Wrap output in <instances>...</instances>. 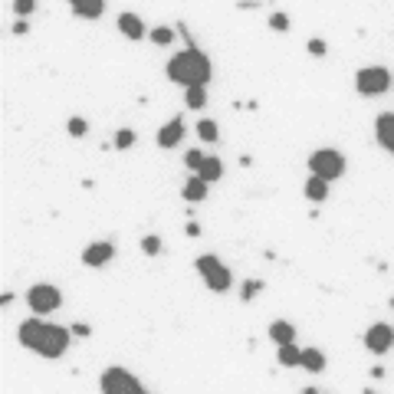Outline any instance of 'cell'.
Returning <instances> with one entry per match:
<instances>
[{"label":"cell","instance_id":"ba28073f","mask_svg":"<svg viewBox=\"0 0 394 394\" xmlns=\"http://www.w3.org/2000/svg\"><path fill=\"white\" fill-rule=\"evenodd\" d=\"M365 349L374 355H384L394 349V329L388 322H374L372 329L365 332Z\"/></svg>","mask_w":394,"mask_h":394},{"label":"cell","instance_id":"4fadbf2b","mask_svg":"<svg viewBox=\"0 0 394 394\" xmlns=\"http://www.w3.org/2000/svg\"><path fill=\"white\" fill-rule=\"evenodd\" d=\"M207 191H211V181H204L201 174H194V178H188L181 188V197L188 204H201L204 197H207Z\"/></svg>","mask_w":394,"mask_h":394},{"label":"cell","instance_id":"603a6c76","mask_svg":"<svg viewBox=\"0 0 394 394\" xmlns=\"http://www.w3.org/2000/svg\"><path fill=\"white\" fill-rule=\"evenodd\" d=\"M204 158H207V155H204L201 148H191V151H184V168L188 171H197L204 164Z\"/></svg>","mask_w":394,"mask_h":394},{"label":"cell","instance_id":"30bf717a","mask_svg":"<svg viewBox=\"0 0 394 394\" xmlns=\"http://www.w3.org/2000/svg\"><path fill=\"white\" fill-rule=\"evenodd\" d=\"M374 139L388 155H394V112H381L374 118Z\"/></svg>","mask_w":394,"mask_h":394},{"label":"cell","instance_id":"9c48e42d","mask_svg":"<svg viewBox=\"0 0 394 394\" xmlns=\"http://www.w3.org/2000/svg\"><path fill=\"white\" fill-rule=\"evenodd\" d=\"M112 256H115V246L108 244V240H96V244H89L83 250V267L102 269L106 263H112Z\"/></svg>","mask_w":394,"mask_h":394},{"label":"cell","instance_id":"484cf974","mask_svg":"<svg viewBox=\"0 0 394 394\" xmlns=\"http://www.w3.org/2000/svg\"><path fill=\"white\" fill-rule=\"evenodd\" d=\"M66 132H69L73 139H83L85 132H89V122H85V118H79V115H73V118H69V125H66Z\"/></svg>","mask_w":394,"mask_h":394},{"label":"cell","instance_id":"8992f818","mask_svg":"<svg viewBox=\"0 0 394 394\" xmlns=\"http://www.w3.org/2000/svg\"><path fill=\"white\" fill-rule=\"evenodd\" d=\"M99 388H102L106 394H141V391H145V384L128 372V368H118V365H112V368H106V372H102Z\"/></svg>","mask_w":394,"mask_h":394},{"label":"cell","instance_id":"3957f363","mask_svg":"<svg viewBox=\"0 0 394 394\" xmlns=\"http://www.w3.org/2000/svg\"><path fill=\"white\" fill-rule=\"evenodd\" d=\"M194 269H197V276L204 279V286L211 289V293H230V286H234V273H230V267L220 256L201 253L194 260Z\"/></svg>","mask_w":394,"mask_h":394},{"label":"cell","instance_id":"f1b7e54d","mask_svg":"<svg viewBox=\"0 0 394 394\" xmlns=\"http://www.w3.org/2000/svg\"><path fill=\"white\" fill-rule=\"evenodd\" d=\"M36 10V0H13V13L17 17H30Z\"/></svg>","mask_w":394,"mask_h":394},{"label":"cell","instance_id":"6da1fadb","mask_svg":"<svg viewBox=\"0 0 394 394\" xmlns=\"http://www.w3.org/2000/svg\"><path fill=\"white\" fill-rule=\"evenodd\" d=\"M17 339H20L23 349H30V352L43 355V358H63L66 349H69V339H73V329L46 322L43 316H36V319L20 322Z\"/></svg>","mask_w":394,"mask_h":394},{"label":"cell","instance_id":"9a60e30c","mask_svg":"<svg viewBox=\"0 0 394 394\" xmlns=\"http://www.w3.org/2000/svg\"><path fill=\"white\" fill-rule=\"evenodd\" d=\"M276 362L283 365V368H299V365H302V349H299L296 342L279 345V349H276Z\"/></svg>","mask_w":394,"mask_h":394},{"label":"cell","instance_id":"d4e9b609","mask_svg":"<svg viewBox=\"0 0 394 394\" xmlns=\"http://www.w3.org/2000/svg\"><path fill=\"white\" fill-rule=\"evenodd\" d=\"M141 253H145V256H158L161 253V237H155V234L141 237Z\"/></svg>","mask_w":394,"mask_h":394},{"label":"cell","instance_id":"8fae6325","mask_svg":"<svg viewBox=\"0 0 394 394\" xmlns=\"http://www.w3.org/2000/svg\"><path fill=\"white\" fill-rule=\"evenodd\" d=\"M118 33L125 36V40H145V23H141V17L139 13H132V10H125V13H118Z\"/></svg>","mask_w":394,"mask_h":394},{"label":"cell","instance_id":"2e32d148","mask_svg":"<svg viewBox=\"0 0 394 394\" xmlns=\"http://www.w3.org/2000/svg\"><path fill=\"white\" fill-rule=\"evenodd\" d=\"M306 197H309L312 204H322L329 197V181L319 178V174H309V181H306Z\"/></svg>","mask_w":394,"mask_h":394},{"label":"cell","instance_id":"7c38bea8","mask_svg":"<svg viewBox=\"0 0 394 394\" xmlns=\"http://www.w3.org/2000/svg\"><path fill=\"white\" fill-rule=\"evenodd\" d=\"M184 132H188V128H184V118H171L164 128H158V145L161 148H178L184 141Z\"/></svg>","mask_w":394,"mask_h":394},{"label":"cell","instance_id":"ffe728a7","mask_svg":"<svg viewBox=\"0 0 394 394\" xmlns=\"http://www.w3.org/2000/svg\"><path fill=\"white\" fill-rule=\"evenodd\" d=\"M197 174H201L204 181H220V178H224V161L220 158H211V155H207V158H204V164L201 168H197Z\"/></svg>","mask_w":394,"mask_h":394},{"label":"cell","instance_id":"1f68e13d","mask_svg":"<svg viewBox=\"0 0 394 394\" xmlns=\"http://www.w3.org/2000/svg\"><path fill=\"white\" fill-rule=\"evenodd\" d=\"M73 335H79V339H85V335H92V329H89L85 322H76V325H73Z\"/></svg>","mask_w":394,"mask_h":394},{"label":"cell","instance_id":"5bb4252c","mask_svg":"<svg viewBox=\"0 0 394 394\" xmlns=\"http://www.w3.org/2000/svg\"><path fill=\"white\" fill-rule=\"evenodd\" d=\"M69 7H73V13L83 17V20H99V17L106 13V0H69Z\"/></svg>","mask_w":394,"mask_h":394},{"label":"cell","instance_id":"e0dca14e","mask_svg":"<svg viewBox=\"0 0 394 394\" xmlns=\"http://www.w3.org/2000/svg\"><path fill=\"white\" fill-rule=\"evenodd\" d=\"M299 368H306L309 374H322L325 372V355L319 349H302V365Z\"/></svg>","mask_w":394,"mask_h":394},{"label":"cell","instance_id":"ac0fdd59","mask_svg":"<svg viewBox=\"0 0 394 394\" xmlns=\"http://www.w3.org/2000/svg\"><path fill=\"white\" fill-rule=\"evenodd\" d=\"M269 339L276 342V345H286V342H296V329H293V322L286 319H276L269 325Z\"/></svg>","mask_w":394,"mask_h":394},{"label":"cell","instance_id":"cb8c5ba5","mask_svg":"<svg viewBox=\"0 0 394 394\" xmlns=\"http://www.w3.org/2000/svg\"><path fill=\"white\" fill-rule=\"evenodd\" d=\"M171 40H174V30H171V27H155V30H151V43H155V46H168Z\"/></svg>","mask_w":394,"mask_h":394},{"label":"cell","instance_id":"5b68a950","mask_svg":"<svg viewBox=\"0 0 394 394\" xmlns=\"http://www.w3.org/2000/svg\"><path fill=\"white\" fill-rule=\"evenodd\" d=\"M309 174H319L325 181H339L342 174H345V155L335 148H319L309 155Z\"/></svg>","mask_w":394,"mask_h":394},{"label":"cell","instance_id":"d6a6232c","mask_svg":"<svg viewBox=\"0 0 394 394\" xmlns=\"http://www.w3.org/2000/svg\"><path fill=\"white\" fill-rule=\"evenodd\" d=\"M391 309H394V299H391Z\"/></svg>","mask_w":394,"mask_h":394},{"label":"cell","instance_id":"83f0119b","mask_svg":"<svg viewBox=\"0 0 394 394\" xmlns=\"http://www.w3.org/2000/svg\"><path fill=\"white\" fill-rule=\"evenodd\" d=\"M269 30H273V33H286L289 30V13H273V17H269Z\"/></svg>","mask_w":394,"mask_h":394},{"label":"cell","instance_id":"4dcf8cb0","mask_svg":"<svg viewBox=\"0 0 394 394\" xmlns=\"http://www.w3.org/2000/svg\"><path fill=\"white\" fill-rule=\"evenodd\" d=\"M30 33V20L27 17H17V23H13V36H27Z\"/></svg>","mask_w":394,"mask_h":394},{"label":"cell","instance_id":"7a4b0ae2","mask_svg":"<svg viewBox=\"0 0 394 394\" xmlns=\"http://www.w3.org/2000/svg\"><path fill=\"white\" fill-rule=\"evenodd\" d=\"M211 76H213L211 56L204 53V50H197V46H188V50H181V53H174L168 59V79L174 85H181V89H188V85H207Z\"/></svg>","mask_w":394,"mask_h":394},{"label":"cell","instance_id":"277c9868","mask_svg":"<svg viewBox=\"0 0 394 394\" xmlns=\"http://www.w3.org/2000/svg\"><path fill=\"white\" fill-rule=\"evenodd\" d=\"M391 73L384 69V66H362L358 73H355V92L365 99H378L384 96L388 89H391Z\"/></svg>","mask_w":394,"mask_h":394},{"label":"cell","instance_id":"7402d4cb","mask_svg":"<svg viewBox=\"0 0 394 394\" xmlns=\"http://www.w3.org/2000/svg\"><path fill=\"white\" fill-rule=\"evenodd\" d=\"M135 141H139V135H135V132H132V128H118V132H115V148H118V151L132 148V145H135Z\"/></svg>","mask_w":394,"mask_h":394},{"label":"cell","instance_id":"4316f807","mask_svg":"<svg viewBox=\"0 0 394 394\" xmlns=\"http://www.w3.org/2000/svg\"><path fill=\"white\" fill-rule=\"evenodd\" d=\"M256 293H263V279H246L244 289H240V299H244V302H250Z\"/></svg>","mask_w":394,"mask_h":394},{"label":"cell","instance_id":"44dd1931","mask_svg":"<svg viewBox=\"0 0 394 394\" xmlns=\"http://www.w3.org/2000/svg\"><path fill=\"white\" fill-rule=\"evenodd\" d=\"M197 139H201V141H217V139H220V128H217V122L201 118V122H197Z\"/></svg>","mask_w":394,"mask_h":394},{"label":"cell","instance_id":"d6986e66","mask_svg":"<svg viewBox=\"0 0 394 394\" xmlns=\"http://www.w3.org/2000/svg\"><path fill=\"white\" fill-rule=\"evenodd\" d=\"M184 106L191 108V112H201L207 106V85H188L184 89Z\"/></svg>","mask_w":394,"mask_h":394},{"label":"cell","instance_id":"52a82bcc","mask_svg":"<svg viewBox=\"0 0 394 394\" xmlns=\"http://www.w3.org/2000/svg\"><path fill=\"white\" fill-rule=\"evenodd\" d=\"M27 306L33 309V316H50L63 306V293L53 283H36L27 289Z\"/></svg>","mask_w":394,"mask_h":394},{"label":"cell","instance_id":"f546056e","mask_svg":"<svg viewBox=\"0 0 394 394\" xmlns=\"http://www.w3.org/2000/svg\"><path fill=\"white\" fill-rule=\"evenodd\" d=\"M306 50H309L312 56H325V50H329V46H325V40H316V36H312V40L306 43Z\"/></svg>","mask_w":394,"mask_h":394}]
</instances>
